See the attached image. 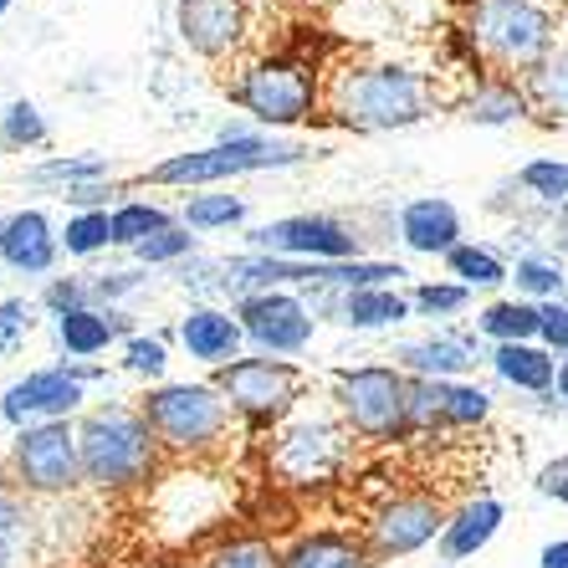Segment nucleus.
Returning a JSON list of instances; mask_svg holds the SVG:
<instances>
[{"label": "nucleus", "mask_w": 568, "mask_h": 568, "mask_svg": "<svg viewBox=\"0 0 568 568\" xmlns=\"http://www.w3.org/2000/svg\"><path fill=\"white\" fill-rule=\"evenodd\" d=\"M430 113V82L420 72L399 62H348L323 72V113L317 119L338 123L354 133H389V129H410Z\"/></svg>", "instance_id": "nucleus-1"}, {"label": "nucleus", "mask_w": 568, "mask_h": 568, "mask_svg": "<svg viewBox=\"0 0 568 568\" xmlns=\"http://www.w3.org/2000/svg\"><path fill=\"white\" fill-rule=\"evenodd\" d=\"M78 450H82V481L103 491H123L149 481L159 462V440L149 430L144 410L129 405H98L78 420Z\"/></svg>", "instance_id": "nucleus-2"}, {"label": "nucleus", "mask_w": 568, "mask_h": 568, "mask_svg": "<svg viewBox=\"0 0 568 568\" xmlns=\"http://www.w3.org/2000/svg\"><path fill=\"white\" fill-rule=\"evenodd\" d=\"M466 37H471L476 57L497 67L503 78H523L528 67H538L554 52V11L542 0H471L466 11Z\"/></svg>", "instance_id": "nucleus-3"}, {"label": "nucleus", "mask_w": 568, "mask_h": 568, "mask_svg": "<svg viewBox=\"0 0 568 568\" xmlns=\"http://www.w3.org/2000/svg\"><path fill=\"white\" fill-rule=\"evenodd\" d=\"M225 93L256 129H297V123H313L323 113V78L303 62H287V57L246 62L225 82Z\"/></svg>", "instance_id": "nucleus-4"}, {"label": "nucleus", "mask_w": 568, "mask_h": 568, "mask_svg": "<svg viewBox=\"0 0 568 568\" xmlns=\"http://www.w3.org/2000/svg\"><path fill=\"white\" fill-rule=\"evenodd\" d=\"M139 410H144L159 450H174V456L215 450L231 430V399L215 384H159L144 395Z\"/></svg>", "instance_id": "nucleus-5"}, {"label": "nucleus", "mask_w": 568, "mask_h": 568, "mask_svg": "<svg viewBox=\"0 0 568 568\" xmlns=\"http://www.w3.org/2000/svg\"><path fill=\"white\" fill-rule=\"evenodd\" d=\"M348 425L369 440H399L410 430V374L399 364H358L333 374Z\"/></svg>", "instance_id": "nucleus-6"}, {"label": "nucleus", "mask_w": 568, "mask_h": 568, "mask_svg": "<svg viewBox=\"0 0 568 568\" xmlns=\"http://www.w3.org/2000/svg\"><path fill=\"white\" fill-rule=\"evenodd\" d=\"M252 252L262 256H287V262H358L364 256V236L338 215H282V221L256 225Z\"/></svg>", "instance_id": "nucleus-7"}, {"label": "nucleus", "mask_w": 568, "mask_h": 568, "mask_svg": "<svg viewBox=\"0 0 568 568\" xmlns=\"http://www.w3.org/2000/svg\"><path fill=\"white\" fill-rule=\"evenodd\" d=\"M215 389L231 399V410L246 415V420L266 425V420H282L292 410V399L303 395V369L287 364V358H236L215 369Z\"/></svg>", "instance_id": "nucleus-8"}, {"label": "nucleus", "mask_w": 568, "mask_h": 568, "mask_svg": "<svg viewBox=\"0 0 568 568\" xmlns=\"http://www.w3.org/2000/svg\"><path fill=\"white\" fill-rule=\"evenodd\" d=\"M11 462L21 487L31 491H67L82 481V450H78V425L67 420H41L16 430Z\"/></svg>", "instance_id": "nucleus-9"}, {"label": "nucleus", "mask_w": 568, "mask_h": 568, "mask_svg": "<svg viewBox=\"0 0 568 568\" xmlns=\"http://www.w3.org/2000/svg\"><path fill=\"white\" fill-rule=\"evenodd\" d=\"M236 317H241V328H246V344L262 348L266 358L303 354L317 333L313 307H307V297H297V292H256V297H241Z\"/></svg>", "instance_id": "nucleus-10"}, {"label": "nucleus", "mask_w": 568, "mask_h": 568, "mask_svg": "<svg viewBox=\"0 0 568 568\" xmlns=\"http://www.w3.org/2000/svg\"><path fill=\"white\" fill-rule=\"evenodd\" d=\"M446 523H450V517L440 513L436 497H425V491H415V497H395V503L384 507V513L369 523L364 542H369L374 564H384V558L420 554L425 542H440Z\"/></svg>", "instance_id": "nucleus-11"}, {"label": "nucleus", "mask_w": 568, "mask_h": 568, "mask_svg": "<svg viewBox=\"0 0 568 568\" xmlns=\"http://www.w3.org/2000/svg\"><path fill=\"white\" fill-rule=\"evenodd\" d=\"M82 410V379H72L67 364L57 369H37L27 379H16L6 395H0V415L27 430V425H41V420H67V415Z\"/></svg>", "instance_id": "nucleus-12"}, {"label": "nucleus", "mask_w": 568, "mask_h": 568, "mask_svg": "<svg viewBox=\"0 0 568 568\" xmlns=\"http://www.w3.org/2000/svg\"><path fill=\"white\" fill-rule=\"evenodd\" d=\"M174 27H180V41L195 57L221 62L246 41V0H180Z\"/></svg>", "instance_id": "nucleus-13"}, {"label": "nucleus", "mask_w": 568, "mask_h": 568, "mask_svg": "<svg viewBox=\"0 0 568 568\" xmlns=\"http://www.w3.org/2000/svg\"><path fill=\"white\" fill-rule=\"evenodd\" d=\"M313 297V317H333L344 328H358V333H374V328H395L405 317H415L410 307V292L399 287H358V292H307Z\"/></svg>", "instance_id": "nucleus-14"}, {"label": "nucleus", "mask_w": 568, "mask_h": 568, "mask_svg": "<svg viewBox=\"0 0 568 568\" xmlns=\"http://www.w3.org/2000/svg\"><path fill=\"white\" fill-rule=\"evenodd\" d=\"M395 364L410 379H462L481 364V333H430L420 344H399Z\"/></svg>", "instance_id": "nucleus-15"}, {"label": "nucleus", "mask_w": 568, "mask_h": 568, "mask_svg": "<svg viewBox=\"0 0 568 568\" xmlns=\"http://www.w3.org/2000/svg\"><path fill=\"white\" fill-rule=\"evenodd\" d=\"M395 225H399V241L415 256H450L462 246V211L446 195H415L410 205H399Z\"/></svg>", "instance_id": "nucleus-16"}, {"label": "nucleus", "mask_w": 568, "mask_h": 568, "mask_svg": "<svg viewBox=\"0 0 568 568\" xmlns=\"http://www.w3.org/2000/svg\"><path fill=\"white\" fill-rule=\"evenodd\" d=\"M180 344L190 348V358L211 364V369H225V364H236V358H241L246 328H241L236 313L200 303V307H190V313L180 317Z\"/></svg>", "instance_id": "nucleus-17"}, {"label": "nucleus", "mask_w": 568, "mask_h": 568, "mask_svg": "<svg viewBox=\"0 0 568 568\" xmlns=\"http://www.w3.org/2000/svg\"><path fill=\"white\" fill-rule=\"evenodd\" d=\"M57 252H62V236L52 231V221L41 211H16L11 225H6V241H0V262L21 272V277H47L57 266Z\"/></svg>", "instance_id": "nucleus-18"}, {"label": "nucleus", "mask_w": 568, "mask_h": 568, "mask_svg": "<svg viewBox=\"0 0 568 568\" xmlns=\"http://www.w3.org/2000/svg\"><path fill=\"white\" fill-rule=\"evenodd\" d=\"M252 174V164L236 154L231 144H211V149H190V154H170L159 159L154 170L144 174V185H221V180H241Z\"/></svg>", "instance_id": "nucleus-19"}, {"label": "nucleus", "mask_w": 568, "mask_h": 568, "mask_svg": "<svg viewBox=\"0 0 568 568\" xmlns=\"http://www.w3.org/2000/svg\"><path fill=\"white\" fill-rule=\"evenodd\" d=\"M338 456H344L338 430H328V425H297V430L282 436L272 466H277L287 481H323V476H333Z\"/></svg>", "instance_id": "nucleus-20"}, {"label": "nucleus", "mask_w": 568, "mask_h": 568, "mask_svg": "<svg viewBox=\"0 0 568 568\" xmlns=\"http://www.w3.org/2000/svg\"><path fill=\"white\" fill-rule=\"evenodd\" d=\"M503 523H507L503 497H471V503H462L450 513L446 532H440V564H462V558L481 554V548L497 538Z\"/></svg>", "instance_id": "nucleus-21"}, {"label": "nucleus", "mask_w": 568, "mask_h": 568, "mask_svg": "<svg viewBox=\"0 0 568 568\" xmlns=\"http://www.w3.org/2000/svg\"><path fill=\"white\" fill-rule=\"evenodd\" d=\"M462 113L471 123H481V129H507V123H517V119H532V103H528V93H523V78L491 72V78H481L471 93H466Z\"/></svg>", "instance_id": "nucleus-22"}, {"label": "nucleus", "mask_w": 568, "mask_h": 568, "mask_svg": "<svg viewBox=\"0 0 568 568\" xmlns=\"http://www.w3.org/2000/svg\"><path fill=\"white\" fill-rule=\"evenodd\" d=\"M129 333V313L119 307H78V313H62L57 317V344L67 348L72 358H93L103 354L113 338Z\"/></svg>", "instance_id": "nucleus-23"}, {"label": "nucleus", "mask_w": 568, "mask_h": 568, "mask_svg": "<svg viewBox=\"0 0 568 568\" xmlns=\"http://www.w3.org/2000/svg\"><path fill=\"white\" fill-rule=\"evenodd\" d=\"M487 358H491V369H497V379L523 389V395H554L558 358L542 344H497Z\"/></svg>", "instance_id": "nucleus-24"}, {"label": "nucleus", "mask_w": 568, "mask_h": 568, "mask_svg": "<svg viewBox=\"0 0 568 568\" xmlns=\"http://www.w3.org/2000/svg\"><path fill=\"white\" fill-rule=\"evenodd\" d=\"M282 568H374V554L369 542L348 532H313L282 554Z\"/></svg>", "instance_id": "nucleus-25"}, {"label": "nucleus", "mask_w": 568, "mask_h": 568, "mask_svg": "<svg viewBox=\"0 0 568 568\" xmlns=\"http://www.w3.org/2000/svg\"><path fill=\"white\" fill-rule=\"evenodd\" d=\"M476 333L491 344H538L542 333V307L528 297H497L476 313Z\"/></svg>", "instance_id": "nucleus-26"}, {"label": "nucleus", "mask_w": 568, "mask_h": 568, "mask_svg": "<svg viewBox=\"0 0 568 568\" xmlns=\"http://www.w3.org/2000/svg\"><path fill=\"white\" fill-rule=\"evenodd\" d=\"M523 93H528L532 113L548 119H568V47H554L538 67L523 72Z\"/></svg>", "instance_id": "nucleus-27"}, {"label": "nucleus", "mask_w": 568, "mask_h": 568, "mask_svg": "<svg viewBox=\"0 0 568 568\" xmlns=\"http://www.w3.org/2000/svg\"><path fill=\"white\" fill-rule=\"evenodd\" d=\"M513 282H517V297H528V303H564L568 297V272H564V256L554 252H528L517 256L513 266Z\"/></svg>", "instance_id": "nucleus-28"}, {"label": "nucleus", "mask_w": 568, "mask_h": 568, "mask_svg": "<svg viewBox=\"0 0 568 568\" xmlns=\"http://www.w3.org/2000/svg\"><path fill=\"white\" fill-rule=\"evenodd\" d=\"M446 272H450V282H462V287H471V292H497L513 282V266L491 252V246H476V241H462V246L446 256Z\"/></svg>", "instance_id": "nucleus-29"}, {"label": "nucleus", "mask_w": 568, "mask_h": 568, "mask_svg": "<svg viewBox=\"0 0 568 568\" xmlns=\"http://www.w3.org/2000/svg\"><path fill=\"white\" fill-rule=\"evenodd\" d=\"M170 225H180V221L164 205H154V200H123V205H113V246L139 252L149 236L170 231Z\"/></svg>", "instance_id": "nucleus-30"}, {"label": "nucleus", "mask_w": 568, "mask_h": 568, "mask_svg": "<svg viewBox=\"0 0 568 568\" xmlns=\"http://www.w3.org/2000/svg\"><path fill=\"white\" fill-rule=\"evenodd\" d=\"M517 185L528 190L538 205H548V211H564L568 205V159H528V164L517 170Z\"/></svg>", "instance_id": "nucleus-31"}, {"label": "nucleus", "mask_w": 568, "mask_h": 568, "mask_svg": "<svg viewBox=\"0 0 568 568\" xmlns=\"http://www.w3.org/2000/svg\"><path fill=\"white\" fill-rule=\"evenodd\" d=\"M113 246V211H78L62 225V252L67 256H98Z\"/></svg>", "instance_id": "nucleus-32"}, {"label": "nucleus", "mask_w": 568, "mask_h": 568, "mask_svg": "<svg viewBox=\"0 0 568 568\" xmlns=\"http://www.w3.org/2000/svg\"><path fill=\"white\" fill-rule=\"evenodd\" d=\"M246 221V200L241 195H190L185 211H180V225L190 231H225V225H241Z\"/></svg>", "instance_id": "nucleus-33"}, {"label": "nucleus", "mask_w": 568, "mask_h": 568, "mask_svg": "<svg viewBox=\"0 0 568 568\" xmlns=\"http://www.w3.org/2000/svg\"><path fill=\"white\" fill-rule=\"evenodd\" d=\"M108 164L103 154H67V159H47L31 170V185H88V180H108Z\"/></svg>", "instance_id": "nucleus-34"}, {"label": "nucleus", "mask_w": 568, "mask_h": 568, "mask_svg": "<svg viewBox=\"0 0 568 568\" xmlns=\"http://www.w3.org/2000/svg\"><path fill=\"white\" fill-rule=\"evenodd\" d=\"M487 415H491V395L481 384H466V379L440 384V420L446 425H481Z\"/></svg>", "instance_id": "nucleus-35"}, {"label": "nucleus", "mask_w": 568, "mask_h": 568, "mask_svg": "<svg viewBox=\"0 0 568 568\" xmlns=\"http://www.w3.org/2000/svg\"><path fill=\"white\" fill-rule=\"evenodd\" d=\"M0 144L6 149H41L47 144V119L31 98H16L6 113H0Z\"/></svg>", "instance_id": "nucleus-36"}, {"label": "nucleus", "mask_w": 568, "mask_h": 568, "mask_svg": "<svg viewBox=\"0 0 568 568\" xmlns=\"http://www.w3.org/2000/svg\"><path fill=\"white\" fill-rule=\"evenodd\" d=\"M410 307L415 317H456L471 307V287H462V282H415Z\"/></svg>", "instance_id": "nucleus-37"}, {"label": "nucleus", "mask_w": 568, "mask_h": 568, "mask_svg": "<svg viewBox=\"0 0 568 568\" xmlns=\"http://www.w3.org/2000/svg\"><path fill=\"white\" fill-rule=\"evenodd\" d=\"M200 568H282V554L262 538H236V542H221Z\"/></svg>", "instance_id": "nucleus-38"}, {"label": "nucleus", "mask_w": 568, "mask_h": 568, "mask_svg": "<svg viewBox=\"0 0 568 568\" xmlns=\"http://www.w3.org/2000/svg\"><path fill=\"white\" fill-rule=\"evenodd\" d=\"M195 231L190 225H170V231H159V236H149L144 246H139V262L144 266H174V262H185V256H195Z\"/></svg>", "instance_id": "nucleus-39"}, {"label": "nucleus", "mask_w": 568, "mask_h": 568, "mask_svg": "<svg viewBox=\"0 0 568 568\" xmlns=\"http://www.w3.org/2000/svg\"><path fill=\"white\" fill-rule=\"evenodd\" d=\"M123 369L139 374V379H159V374L170 369V348L159 333H133L129 344H123Z\"/></svg>", "instance_id": "nucleus-40"}, {"label": "nucleus", "mask_w": 568, "mask_h": 568, "mask_svg": "<svg viewBox=\"0 0 568 568\" xmlns=\"http://www.w3.org/2000/svg\"><path fill=\"white\" fill-rule=\"evenodd\" d=\"M27 554V507L11 491H0V568H16Z\"/></svg>", "instance_id": "nucleus-41"}, {"label": "nucleus", "mask_w": 568, "mask_h": 568, "mask_svg": "<svg viewBox=\"0 0 568 568\" xmlns=\"http://www.w3.org/2000/svg\"><path fill=\"white\" fill-rule=\"evenodd\" d=\"M41 307H52V317L78 313V307H93V282L88 277H52L41 287Z\"/></svg>", "instance_id": "nucleus-42"}, {"label": "nucleus", "mask_w": 568, "mask_h": 568, "mask_svg": "<svg viewBox=\"0 0 568 568\" xmlns=\"http://www.w3.org/2000/svg\"><path fill=\"white\" fill-rule=\"evenodd\" d=\"M440 384L446 379H410V430H430L440 420Z\"/></svg>", "instance_id": "nucleus-43"}, {"label": "nucleus", "mask_w": 568, "mask_h": 568, "mask_svg": "<svg viewBox=\"0 0 568 568\" xmlns=\"http://www.w3.org/2000/svg\"><path fill=\"white\" fill-rule=\"evenodd\" d=\"M31 328V303L27 297H6L0 303V358H11Z\"/></svg>", "instance_id": "nucleus-44"}, {"label": "nucleus", "mask_w": 568, "mask_h": 568, "mask_svg": "<svg viewBox=\"0 0 568 568\" xmlns=\"http://www.w3.org/2000/svg\"><path fill=\"white\" fill-rule=\"evenodd\" d=\"M538 344L554 358H568V297L564 303H542V333Z\"/></svg>", "instance_id": "nucleus-45"}, {"label": "nucleus", "mask_w": 568, "mask_h": 568, "mask_svg": "<svg viewBox=\"0 0 568 568\" xmlns=\"http://www.w3.org/2000/svg\"><path fill=\"white\" fill-rule=\"evenodd\" d=\"M108 195H123L119 185H108V180H88V185H67L62 200L72 211H108Z\"/></svg>", "instance_id": "nucleus-46"}, {"label": "nucleus", "mask_w": 568, "mask_h": 568, "mask_svg": "<svg viewBox=\"0 0 568 568\" xmlns=\"http://www.w3.org/2000/svg\"><path fill=\"white\" fill-rule=\"evenodd\" d=\"M139 272H103V277H93V307H103V303H119L123 292H133L139 287Z\"/></svg>", "instance_id": "nucleus-47"}, {"label": "nucleus", "mask_w": 568, "mask_h": 568, "mask_svg": "<svg viewBox=\"0 0 568 568\" xmlns=\"http://www.w3.org/2000/svg\"><path fill=\"white\" fill-rule=\"evenodd\" d=\"M538 491L568 507V456H558V462L542 466V471H538Z\"/></svg>", "instance_id": "nucleus-48"}, {"label": "nucleus", "mask_w": 568, "mask_h": 568, "mask_svg": "<svg viewBox=\"0 0 568 568\" xmlns=\"http://www.w3.org/2000/svg\"><path fill=\"white\" fill-rule=\"evenodd\" d=\"M538 568H568V538H554V542H542V554H538Z\"/></svg>", "instance_id": "nucleus-49"}, {"label": "nucleus", "mask_w": 568, "mask_h": 568, "mask_svg": "<svg viewBox=\"0 0 568 568\" xmlns=\"http://www.w3.org/2000/svg\"><path fill=\"white\" fill-rule=\"evenodd\" d=\"M554 389H558V399L568 405V358H558V384H554Z\"/></svg>", "instance_id": "nucleus-50"}, {"label": "nucleus", "mask_w": 568, "mask_h": 568, "mask_svg": "<svg viewBox=\"0 0 568 568\" xmlns=\"http://www.w3.org/2000/svg\"><path fill=\"white\" fill-rule=\"evenodd\" d=\"M558 221H564V246H568V205H564V211H558Z\"/></svg>", "instance_id": "nucleus-51"}, {"label": "nucleus", "mask_w": 568, "mask_h": 568, "mask_svg": "<svg viewBox=\"0 0 568 568\" xmlns=\"http://www.w3.org/2000/svg\"><path fill=\"white\" fill-rule=\"evenodd\" d=\"M6 225H11V215H0V241H6Z\"/></svg>", "instance_id": "nucleus-52"}, {"label": "nucleus", "mask_w": 568, "mask_h": 568, "mask_svg": "<svg viewBox=\"0 0 568 568\" xmlns=\"http://www.w3.org/2000/svg\"><path fill=\"white\" fill-rule=\"evenodd\" d=\"M6 11H11V0H0V16H6Z\"/></svg>", "instance_id": "nucleus-53"}, {"label": "nucleus", "mask_w": 568, "mask_h": 568, "mask_svg": "<svg viewBox=\"0 0 568 568\" xmlns=\"http://www.w3.org/2000/svg\"><path fill=\"white\" fill-rule=\"evenodd\" d=\"M164 568H190V564H164Z\"/></svg>", "instance_id": "nucleus-54"}]
</instances>
